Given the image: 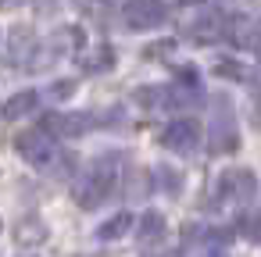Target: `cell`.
<instances>
[{
  "label": "cell",
  "mask_w": 261,
  "mask_h": 257,
  "mask_svg": "<svg viewBox=\"0 0 261 257\" xmlns=\"http://www.w3.org/2000/svg\"><path fill=\"white\" fill-rule=\"evenodd\" d=\"M36 104H40V97H36L33 90H22V93H15V97L4 104V118H8V122H18L22 115L36 111Z\"/></svg>",
  "instance_id": "8992f818"
},
{
  "label": "cell",
  "mask_w": 261,
  "mask_h": 257,
  "mask_svg": "<svg viewBox=\"0 0 261 257\" xmlns=\"http://www.w3.org/2000/svg\"><path fill=\"white\" fill-rule=\"evenodd\" d=\"M54 150H58V147L50 143V132H47L43 125L29 129L25 136H18V154H22V157H29V161H33V164H40V168L54 157Z\"/></svg>",
  "instance_id": "3957f363"
},
{
  "label": "cell",
  "mask_w": 261,
  "mask_h": 257,
  "mask_svg": "<svg viewBox=\"0 0 261 257\" xmlns=\"http://www.w3.org/2000/svg\"><path fill=\"white\" fill-rule=\"evenodd\" d=\"M72 90H75V82H68V79H65V82H58V86H54V97H58V100H65V97H72Z\"/></svg>",
  "instance_id": "8fae6325"
},
{
  "label": "cell",
  "mask_w": 261,
  "mask_h": 257,
  "mask_svg": "<svg viewBox=\"0 0 261 257\" xmlns=\"http://www.w3.org/2000/svg\"><path fill=\"white\" fill-rule=\"evenodd\" d=\"M125 22L133 29H158L165 22V4L161 0H129L125 4Z\"/></svg>",
  "instance_id": "277c9868"
},
{
  "label": "cell",
  "mask_w": 261,
  "mask_h": 257,
  "mask_svg": "<svg viewBox=\"0 0 261 257\" xmlns=\"http://www.w3.org/2000/svg\"><path fill=\"white\" fill-rule=\"evenodd\" d=\"M161 143H165L168 150H175V154H190V150H197V143H200V125H197L193 118H175V122L165 125Z\"/></svg>",
  "instance_id": "7a4b0ae2"
},
{
  "label": "cell",
  "mask_w": 261,
  "mask_h": 257,
  "mask_svg": "<svg viewBox=\"0 0 261 257\" xmlns=\"http://www.w3.org/2000/svg\"><path fill=\"white\" fill-rule=\"evenodd\" d=\"M222 29H225V22H222V15H215V11L200 15V18L190 25L193 40H200V43H211V40H218V36H222Z\"/></svg>",
  "instance_id": "5b68a950"
},
{
  "label": "cell",
  "mask_w": 261,
  "mask_h": 257,
  "mask_svg": "<svg viewBox=\"0 0 261 257\" xmlns=\"http://www.w3.org/2000/svg\"><path fill=\"white\" fill-rule=\"evenodd\" d=\"M111 189H115V161H111V157H100V161L83 175V182H79V189H75V200H79L83 207H97V204H104V200L111 196Z\"/></svg>",
  "instance_id": "6da1fadb"
},
{
  "label": "cell",
  "mask_w": 261,
  "mask_h": 257,
  "mask_svg": "<svg viewBox=\"0 0 261 257\" xmlns=\"http://www.w3.org/2000/svg\"><path fill=\"white\" fill-rule=\"evenodd\" d=\"M165 218L158 214V211H147V214H140V225H136V232H140V239L143 243H158L161 236H165Z\"/></svg>",
  "instance_id": "52a82bcc"
},
{
  "label": "cell",
  "mask_w": 261,
  "mask_h": 257,
  "mask_svg": "<svg viewBox=\"0 0 261 257\" xmlns=\"http://www.w3.org/2000/svg\"><path fill=\"white\" fill-rule=\"evenodd\" d=\"M218 75H229V79H243V68H236V61H218Z\"/></svg>",
  "instance_id": "30bf717a"
},
{
  "label": "cell",
  "mask_w": 261,
  "mask_h": 257,
  "mask_svg": "<svg viewBox=\"0 0 261 257\" xmlns=\"http://www.w3.org/2000/svg\"><path fill=\"white\" fill-rule=\"evenodd\" d=\"M154 175H158V189H161V193H168V196H179V193H182V175H179L175 168L158 164Z\"/></svg>",
  "instance_id": "ba28073f"
},
{
  "label": "cell",
  "mask_w": 261,
  "mask_h": 257,
  "mask_svg": "<svg viewBox=\"0 0 261 257\" xmlns=\"http://www.w3.org/2000/svg\"><path fill=\"white\" fill-rule=\"evenodd\" d=\"M129 229H133V214H129V211H122V214H115L111 221H104L97 236H100V239H118V236H122V232H129Z\"/></svg>",
  "instance_id": "9c48e42d"
}]
</instances>
